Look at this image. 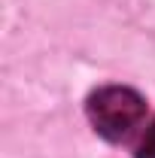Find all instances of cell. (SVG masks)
Listing matches in <instances>:
<instances>
[{"instance_id":"1","label":"cell","mask_w":155,"mask_h":158,"mask_svg":"<svg viewBox=\"0 0 155 158\" xmlns=\"http://www.w3.org/2000/svg\"><path fill=\"white\" fill-rule=\"evenodd\" d=\"M146 116V100L134 88L125 85H103L88 98V118L100 137L113 140H128L140 128Z\"/></svg>"},{"instance_id":"2","label":"cell","mask_w":155,"mask_h":158,"mask_svg":"<svg viewBox=\"0 0 155 158\" xmlns=\"http://www.w3.org/2000/svg\"><path fill=\"white\" fill-rule=\"evenodd\" d=\"M137 158H155V118L149 122V128H146V131H143V137H140Z\"/></svg>"}]
</instances>
